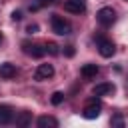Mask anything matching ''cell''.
Here are the masks:
<instances>
[{
    "label": "cell",
    "instance_id": "18",
    "mask_svg": "<svg viewBox=\"0 0 128 128\" xmlns=\"http://www.w3.org/2000/svg\"><path fill=\"white\" fill-rule=\"evenodd\" d=\"M26 32H28V34H36V32H38V24H30V26L26 28Z\"/></svg>",
    "mask_w": 128,
    "mask_h": 128
},
{
    "label": "cell",
    "instance_id": "23",
    "mask_svg": "<svg viewBox=\"0 0 128 128\" xmlns=\"http://www.w3.org/2000/svg\"><path fill=\"white\" fill-rule=\"evenodd\" d=\"M126 2H128V0H126Z\"/></svg>",
    "mask_w": 128,
    "mask_h": 128
},
{
    "label": "cell",
    "instance_id": "6",
    "mask_svg": "<svg viewBox=\"0 0 128 128\" xmlns=\"http://www.w3.org/2000/svg\"><path fill=\"white\" fill-rule=\"evenodd\" d=\"M22 46H24V52L34 56V58H42L46 54V48H42V46H36V44H30V42H24Z\"/></svg>",
    "mask_w": 128,
    "mask_h": 128
},
{
    "label": "cell",
    "instance_id": "19",
    "mask_svg": "<svg viewBox=\"0 0 128 128\" xmlns=\"http://www.w3.org/2000/svg\"><path fill=\"white\" fill-rule=\"evenodd\" d=\"M12 20H16V22H18V20H22V12H20V10L12 12Z\"/></svg>",
    "mask_w": 128,
    "mask_h": 128
},
{
    "label": "cell",
    "instance_id": "7",
    "mask_svg": "<svg viewBox=\"0 0 128 128\" xmlns=\"http://www.w3.org/2000/svg\"><path fill=\"white\" fill-rule=\"evenodd\" d=\"M64 10L66 12H72V14H80V12L86 10V6L82 2H78V0H66L64 2Z\"/></svg>",
    "mask_w": 128,
    "mask_h": 128
},
{
    "label": "cell",
    "instance_id": "15",
    "mask_svg": "<svg viewBox=\"0 0 128 128\" xmlns=\"http://www.w3.org/2000/svg\"><path fill=\"white\" fill-rule=\"evenodd\" d=\"M50 100H52V104H54V106H58V104H62V102H64V94H62V92H54Z\"/></svg>",
    "mask_w": 128,
    "mask_h": 128
},
{
    "label": "cell",
    "instance_id": "13",
    "mask_svg": "<svg viewBox=\"0 0 128 128\" xmlns=\"http://www.w3.org/2000/svg\"><path fill=\"white\" fill-rule=\"evenodd\" d=\"M98 74V66L96 64H84L82 66V76L84 78H94Z\"/></svg>",
    "mask_w": 128,
    "mask_h": 128
},
{
    "label": "cell",
    "instance_id": "4",
    "mask_svg": "<svg viewBox=\"0 0 128 128\" xmlns=\"http://www.w3.org/2000/svg\"><path fill=\"white\" fill-rule=\"evenodd\" d=\"M96 42H98V52H100V56H104V58H110V56H114L116 48H114V44H112L110 40H106V38L98 36V38H96Z\"/></svg>",
    "mask_w": 128,
    "mask_h": 128
},
{
    "label": "cell",
    "instance_id": "2",
    "mask_svg": "<svg viewBox=\"0 0 128 128\" xmlns=\"http://www.w3.org/2000/svg\"><path fill=\"white\" fill-rule=\"evenodd\" d=\"M96 20H98L102 26H112V24H114V20H116V12H114L110 6H104V8H100V10H98Z\"/></svg>",
    "mask_w": 128,
    "mask_h": 128
},
{
    "label": "cell",
    "instance_id": "17",
    "mask_svg": "<svg viewBox=\"0 0 128 128\" xmlns=\"http://www.w3.org/2000/svg\"><path fill=\"white\" fill-rule=\"evenodd\" d=\"M112 124H114V126H124L122 116H114V118H112Z\"/></svg>",
    "mask_w": 128,
    "mask_h": 128
},
{
    "label": "cell",
    "instance_id": "9",
    "mask_svg": "<svg viewBox=\"0 0 128 128\" xmlns=\"http://www.w3.org/2000/svg\"><path fill=\"white\" fill-rule=\"evenodd\" d=\"M112 92H114V84L104 82V84H96L94 86V96H106V94H112Z\"/></svg>",
    "mask_w": 128,
    "mask_h": 128
},
{
    "label": "cell",
    "instance_id": "22",
    "mask_svg": "<svg viewBox=\"0 0 128 128\" xmlns=\"http://www.w3.org/2000/svg\"><path fill=\"white\" fill-rule=\"evenodd\" d=\"M0 42H2V34H0Z\"/></svg>",
    "mask_w": 128,
    "mask_h": 128
},
{
    "label": "cell",
    "instance_id": "8",
    "mask_svg": "<svg viewBox=\"0 0 128 128\" xmlns=\"http://www.w3.org/2000/svg\"><path fill=\"white\" fill-rule=\"evenodd\" d=\"M14 76H16V66H14V64H10V62L0 64V78H2V80H10V78H14Z\"/></svg>",
    "mask_w": 128,
    "mask_h": 128
},
{
    "label": "cell",
    "instance_id": "12",
    "mask_svg": "<svg viewBox=\"0 0 128 128\" xmlns=\"http://www.w3.org/2000/svg\"><path fill=\"white\" fill-rule=\"evenodd\" d=\"M30 124H32V114H30V112H20V114L16 116V126L26 128V126H30Z\"/></svg>",
    "mask_w": 128,
    "mask_h": 128
},
{
    "label": "cell",
    "instance_id": "10",
    "mask_svg": "<svg viewBox=\"0 0 128 128\" xmlns=\"http://www.w3.org/2000/svg\"><path fill=\"white\" fill-rule=\"evenodd\" d=\"M14 120V112L10 106H0V124H10Z\"/></svg>",
    "mask_w": 128,
    "mask_h": 128
},
{
    "label": "cell",
    "instance_id": "1",
    "mask_svg": "<svg viewBox=\"0 0 128 128\" xmlns=\"http://www.w3.org/2000/svg\"><path fill=\"white\" fill-rule=\"evenodd\" d=\"M100 110H102V102H100L98 98H90L88 104H86V108L82 110V116H84L86 120H94V118L100 116Z\"/></svg>",
    "mask_w": 128,
    "mask_h": 128
},
{
    "label": "cell",
    "instance_id": "21",
    "mask_svg": "<svg viewBox=\"0 0 128 128\" xmlns=\"http://www.w3.org/2000/svg\"><path fill=\"white\" fill-rule=\"evenodd\" d=\"M78 2H82V4H84V0H78Z\"/></svg>",
    "mask_w": 128,
    "mask_h": 128
},
{
    "label": "cell",
    "instance_id": "3",
    "mask_svg": "<svg viewBox=\"0 0 128 128\" xmlns=\"http://www.w3.org/2000/svg\"><path fill=\"white\" fill-rule=\"evenodd\" d=\"M52 30L58 36H66V34H70V22L64 20L62 16H52Z\"/></svg>",
    "mask_w": 128,
    "mask_h": 128
},
{
    "label": "cell",
    "instance_id": "16",
    "mask_svg": "<svg viewBox=\"0 0 128 128\" xmlns=\"http://www.w3.org/2000/svg\"><path fill=\"white\" fill-rule=\"evenodd\" d=\"M44 48H46V52H48V54H52V56H56V54H58V46H56L54 42H48Z\"/></svg>",
    "mask_w": 128,
    "mask_h": 128
},
{
    "label": "cell",
    "instance_id": "20",
    "mask_svg": "<svg viewBox=\"0 0 128 128\" xmlns=\"http://www.w3.org/2000/svg\"><path fill=\"white\" fill-rule=\"evenodd\" d=\"M64 54L66 56H74V46H66L64 48Z\"/></svg>",
    "mask_w": 128,
    "mask_h": 128
},
{
    "label": "cell",
    "instance_id": "14",
    "mask_svg": "<svg viewBox=\"0 0 128 128\" xmlns=\"http://www.w3.org/2000/svg\"><path fill=\"white\" fill-rule=\"evenodd\" d=\"M56 0H34V4H30V10L32 12H36L38 8H42V6H50V4H54Z\"/></svg>",
    "mask_w": 128,
    "mask_h": 128
},
{
    "label": "cell",
    "instance_id": "5",
    "mask_svg": "<svg viewBox=\"0 0 128 128\" xmlns=\"http://www.w3.org/2000/svg\"><path fill=\"white\" fill-rule=\"evenodd\" d=\"M52 76H54V66L52 64H40L36 68V74H34L36 80H48Z\"/></svg>",
    "mask_w": 128,
    "mask_h": 128
},
{
    "label": "cell",
    "instance_id": "11",
    "mask_svg": "<svg viewBox=\"0 0 128 128\" xmlns=\"http://www.w3.org/2000/svg\"><path fill=\"white\" fill-rule=\"evenodd\" d=\"M38 126L40 128H56L58 126V120L54 116H40L38 118Z\"/></svg>",
    "mask_w": 128,
    "mask_h": 128
}]
</instances>
